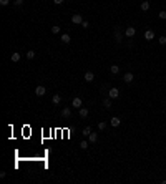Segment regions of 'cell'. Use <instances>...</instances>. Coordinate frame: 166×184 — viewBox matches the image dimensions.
Wrapping results in <instances>:
<instances>
[{
    "mask_svg": "<svg viewBox=\"0 0 166 184\" xmlns=\"http://www.w3.org/2000/svg\"><path fill=\"white\" fill-rule=\"evenodd\" d=\"M8 3H10V0H0V5H3V7L8 5Z\"/></svg>",
    "mask_w": 166,
    "mask_h": 184,
    "instance_id": "28",
    "label": "cell"
},
{
    "mask_svg": "<svg viewBox=\"0 0 166 184\" xmlns=\"http://www.w3.org/2000/svg\"><path fill=\"white\" fill-rule=\"evenodd\" d=\"M115 40H116V43H121V42H123V33L118 30V28L115 30Z\"/></svg>",
    "mask_w": 166,
    "mask_h": 184,
    "instance_id": "7",
    "label": "cell"
},
{
    "mask_svg": "<svg viewBox=\"0 0 166 184\" xmlns=\"http://www.w3.org/2000/svg\"><path fill=\"white\" fill-rule=\"evenodd\" d=\"M53 3H56V5H60V3H63V0H53Z\"/></svg>",
    "mask_w": 166,
    "mask_h": 184,
    "instance_id": "30",
    "label": "cell"
},
{
    "mask_svg": "<svg viewBox=\"0 0 166 184\" xmlns=\"http://www.w3.org/2000/svg\"><path fill=\"white\" fill-rule=\"evenodd\" d=\"M98 129H100V131H105V129H106V123H105V121L98 123Z\"/></svg>",
    "mask_w": 166,
    "mask_h": 184,
    "instance_id": "23",
    "label": "cell"
},
{
    "mask_svg": "<svg viewBox=\"0 0 166 184\" xmlns=\"http://www.w3.org/2000/svg\"><path fill=\"white\" fill-rule=\"evenodd\" d=\"M52 101H53V105H60V103H62V96H60V95H53Z\"/></svg>",
    "mask_w": 166,
    "mask_h": 184,
    "instance_id": "18",
    "label": "cell"
},
{
    "mask_svg": "<svg viewBox=\"0 0 166 184\" xmlns=\"http://www.w3.org/2000/svg\"><path fill=\"white\" fill-rule=\"evenodd\" d=\"M27 58H28V60H33V58H35V52H33V50H28V52H27Z\"/></svg>",
    "mask_w": 166,
    "mask_h": 184,
    "instance_id": "22",
    "label": "cell"
},
{
    "mask_svg": "<svg viewBox=\"0 0 166 184\" xmlns=\"http://www.w3.org/2000/svg\"><path fill=\"white\" fill-rule=\"evenodd\" d=\"M140 8L143 10V12H148V10H150V2H148V0H143L141 5H140Z\"/></svg>",
    "mask_w": 166,
    "mask_h": 184,
    "instance_id": "12",
    "label": "cell"
},
{
    "mask_svg": "<svg viewBox=\"0 0 166 184\" xmlns=\"http://www.w3.org/2000/svg\"><path fill=\"white\" fill-rule=\"evenodd\" d=\"M13 3H15L17 7H20V5H23V0H13Z\"/></svg>",
    "mask_w": 166,
    "mask_h": 184,
    "instance_id": "26",
    "label": "cell"
},
{
    "mask_svg": "<svg viewBox=\"0 0 166 184\" xmlns=\"http://www.w3.org/2000/svg\"><path fill=\"white\" fill-rule=\"evenodd\" d=\"M108 96H110L111 100L118 98L120 96V90H118V88H110V90H108Z\"/></svg>",
    "mask_w": 166,
    "mask_h": 184,
    "instance_id": "2",
    "label": "cell"
},
{
    "mask_svg": "<svg viewBox=\"0 0 166 184\" xmlns=\"http://www.w3.org/2000/svg\"><path fill=\"white\" fill-rule=\"evenodd\" d=\"M35 93H37V96H43V95L47 93V90H45V86H42V85H38V86L35 88Z\"/></svg>",
    "mask_w": 166,
    "mask_h": 184,
    "instance_id": "4",
    "label": "cell"
},
{
    "mask_svg": "<svg viewBox=\"0 0 166 184\" xmlns=\"http://www.w3.org/2000/svg\"><path fill=\"white\" fill-rule=\"evenodd\" d=\"M88 146H90V141H86V139H83L82 143H80V148H82V149H86Z\"/></svg>",
    "mask_w": 166,
    "mask_h": 184,
    "instance_id": "21",
    "label": "cell"
},
{
    "mask_svg": "<svg viewBox=\"0 0 166 184\" xmlns=\"http://www.w3.org/2000/svg\"><path fill=\"white\" fill-rule=\"evenodd\" d=\"M62 42L63 43H70V42H72V37H70L68 33H63L62 35Z\"/></svg>",
    "mask_w": 166,
    "mask_h": 184,
    "instance_id": "17",
    "label": "cell"
},
{
    "mask_svg": "<svg viewBox=\"0 0 166 184\" xmlns=\"http://www.w3.org/2000/svg\"><path fill=\"white\" fill-rule=\"evenodd\" d=\"M90 133H91V128H90V126H86V128H83V136L85 138H88V136H90Z\"/></svg>",
    "mask_w": 166,
    "mask_h": 184,
    "instance_id": "20",
    "label": "cell"
},
{
    "mask_svg": "<svg viewBox=\"0 0 166 184\" xmlns=\"http://www.w3.org/2000/svg\"><path fill=\"white\" fill-rule=\"evenodd\" d=\"M133 78H135V76H133V73H125V76H123V81H125V83H131L133 81Z\"/></svg>",
    "mask_w": 166,
    "mask_h": 184,
    "instance_id": "9",
    "label": "cell"
},
{
    "mask_svg": "<svg viewBox=\"0 0 166 184\" xmlns=\"http://www.w3.org/2000/svg\"><path fill=\"white\" fill-rule=\"evenodd\" d=\"M62 116H63V118H66V119L72 118V109H70V108H63L62 109Z\"/></svg>",
    "mask_w": 166,
    "mask_h": 184,
    "instance_id": "8",
    "label": "cell"
},
{
    "mask_svg": "<svg viewBox=\"0 0 166 184\" xmlns=\"http://www.w3.org/2000/svg\"><path fill=\"white\" fill-rule=\"evenodd\" d=\"M103 106H105L106 109H110V108H111V98H110V96L103 100Z\"/></svg>",
    "mask_w": 166,
    "mask_h": 184,
    "instance_id": "16",
    "label": "cell"
},
{
    "mask_svg": "<svg viewBox=\"0 0 166 184\" xmlns=\"http://www.w3.org/2000/svg\"><path fill=\"white\" fill-rule=\"evenodd\" d=\"M125 35H126L128 38H133V37L136 35V28H135V27H128V28L125 30Z\"/></svg>",
    "mask_w": 166,
    "mask_h": 184,
    "instance_id": "3",
    "label": "cell"
},
{
    "mask_svg": "<svg viewBox=\"0 0 166 184\" xmlns=\"http://www.w3.org/2000/svg\"><path fill=\"white\" fill-rule=\"evenodd\" d=\"M78 115H80V118H86V116L90 115V111H88L86 108H80V113H78Z\"/></svg>",
    "mask_w": 166,
    "mask_h": 184,
    "instance_id": "15",
    "label": "cell"
},
{
    "mask_svg": "<svg viewBox=\"0 0 166 184\" xmlns=\"http://www.w3.org/2000/svg\"><path fill=\"white\" fill-rule=\"evenodd\" d=\"M110 71L113 73V75H118V73H120V66H118V65H111Z\"/></svg>",
    "mask_w": 166,
    "mask_h": 184,
    "instance_id": "19",
    "label": "cell"
},
{
    "mask_svg": "<svg viewBox=\"0 0 166 184\" xmlns=\"http://www.w3.org/2000/svg\"><path fill=\"white\" fill-rule=\"evenodd\" d=\"M82 103H83L82 98H80V96H75V98H73V101H72V106H75V108H82Z\"/></svg>",
    "mask_w": 166,
    "mask_h": 184,
    "instance_id": "6",
    "label": "cell"
},
{
    "mask_svg": "<svg viewBox=\"0 0 166 184\" xmlns=\"http://www.w3.org/2000/svg\"><path fill=\"white\" fill-rule=\"evenodd\" d=\"M158 42H160L161 45H166V37H164V35H161V37L158 38Z\"/></svg>",
    "mask_w": 166,
    "mask_h": 184,
    "instance_id": "25",
    "label": "cell"
},
{
    "mask_svg": "<svg viewBox=\"0 0 166 184\" xmlns=\"http://www.w3.org/2000/svg\"><path fill=\"white\" fill-rule=\"evenodd\" d=\"M82 27H83V28H88V27H90V23H88L86 20H83V22H82Z\"/></svg>",
    "mask_w": 166,
    "mask_h": 184,
    "instance_id": "29",
    "label": "cell"
},
{
    "mask_svg": "<svg viewBox=\"0 0 166 184\" xmlns=\"http://www.w3.org/2000/svg\"><path fill=\"white\" fill-rule=\"evenodd\" d=\"M154 38V32L153 30H146L144 32V40H153Z\"/></svg>",
    "mask_w": 166,
    "mask_h": 184,
    "instance_id": "11",
    "label": "cell"
},
{
    "mask_svg": "<svg viewBox=\"0 0 166 184\" xmlns=\"http://www.w3.org/2000/svg\"><path fill=\"white\" fill-rule=\"evenodd\" d=\"M120 123H121V119H120L118 116H113V118L110 119V125L113 126V128H118V126H120Z\"/></svg>",
    "mask_w": 166,
    "mask_h": 184,
    "instance_id": "5",
    "label": "cell"
},
{
    "mask_svg": "<svg viewBox=\"0 0 166 184\" xmlns=\"http://www.w3.org/2000/svg\"><path fill=\"white\" fill-rule=\"evenodd\" d=\"M88 141H90V143H96V141H98V134L91 131V133H90V136H88Z\"/></svg>",
    "mask_w": 166,
    "mask_h": 184,
    "instance_id": "14",
    "label": "cell"
},
{
    "mask_svg": "<svg viewBox=\"0 0 166 184\" xmlns=\"http://www.w3.org/2000/svg\"><path fill=\"white\" fill-rule=\"evenodd\" d=\"M52 33H55V35L60 33V27L58 25H53V27H52Z\"/></svg>",
    "mask_w": 166,
    "mask_h": 184,
    "instance_id": "24",
    "label": "cell"
},
{
    "mask_svg": "<svg viewBox=\"0 0 166 184\" xmlns=\"http://www.w3.org/2000/svg\"><path fill=\"white\" fill-rule=\"evenodd\" d=\"M83 22V17L80 15V13H73L72 15V23H75V25H82Z\"/></svg>",
    "mask_w": 166,
    "mask_h": 184,
    "instance_id": "1",
    "label": "cell"
},
{
    "mask_svg": "<svg viewBox=\"0 0 166 184\" xmlns=\"http://www.w3.org/2000/svg\"><path fill=\"white\" fill-rule=\"evenodd\" d=\"M20 58H22V55H20V53H12V55H10V60H12L13 63L20 62Z\"/></svg>",
    "mask_w": 166,
    "mask_h": 184,
    "instance_id": "13",
    "label": "cell"
},
{
    "mask_svg": "<svg viewBox=\"0 0 166 184\" xmlns=\"http://www.w3.org/2000/svg\"><path fill=\"white\" fill-rule=\"evenodd\" d=\"M158 15H160V18H166V12H164V10H161Z\"/></svg>",
    "mask_w": 166,
    "mask_h": 184,
    "instance_id": "27",
    "label": "cell"
},
{
    "mask_svg": "<svg viewBox=\"0 0 166 184\" xmlns=\"http://www.w3.org/2000/svg\"><path fill=\"white\" fill-rule=\"evenodd\" d=\"M93 80H95V75H93V71H86V73H85V81H88V83H91Z\"/></svg>",
    "mask_w": 166,
    "mask_h": 184,
    "instance_id": "10",
    "label": "cell"
}]
</instances>
